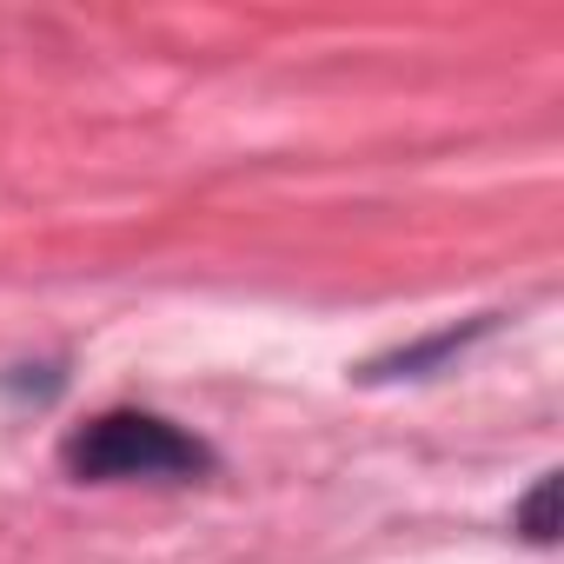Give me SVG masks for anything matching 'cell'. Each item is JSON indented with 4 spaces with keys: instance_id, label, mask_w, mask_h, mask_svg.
I'll use <instances>...</instances> for the list:
<instances>
[{
    "instance_id": "6da1fadb",
    "label": "cell",
    "mask_w": 564,
    "mask_h": 564,
    "mask_svg": "<svg viewBox=\"0 0 564 564\" xmlns=\"http://www.w3.org/2000/svg\"><path fill=\"white\" fill-rule=\"evenodd\" d=\"M61 465L87 485H120V478H199L213 471V452L180 432L173 419L160 412H100L87 419L67 445H61Z\"/></svg>"
},
{
    "instance_id": "7a4b0ae2",
    "label": "cell",
    "mask_w": 564,
    "mask_h": 564,
    "mask_svg": "<svg viewBox=\"0 0 564 564\" xmlns=\"http://www.w3.org/2000/svg\"><path fill=\"white\" fill-rule=\"evenodd\" d=\"M511 524H518L531 544H551V538H557V478H551V471L524 491V505H518V518H511Z\"/></svg>"
}]
</instances>
